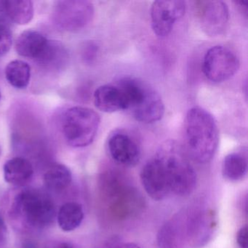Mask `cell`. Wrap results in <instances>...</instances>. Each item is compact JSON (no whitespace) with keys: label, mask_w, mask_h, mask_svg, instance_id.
Instances as JSON below:
<instances>
[{"label":"cell","mask_w":248,"mask_h":248,"mask_svg":"<svg viewBox=\"0 0 248 248\" xmlns=\"http://www.w3.org/2000/svg\"><path fill=\"white\" fill-rule=\"evenodd\" d=\"M15 47L21 57L34 59L42 64H49L56 61L61 51L59 45L35 30L21 33L17 38Z\"/></svg>","instance_id":"8992f818"},{"label":"cell","mask_w":248,"mask_h":248,"mask_svg":"<svg viewBox=\"0 0 248 248\" xmlns=\"http://www.w3.org/2000/svg\"><path fill=\"white\" fill-rule=\"evenodd\" d=\"M239 60L228 47L216 46L207 50L202 62L204 76L213 82H223L239 70Z\"/></svg>","instance_id":"52a82bcc"},{"label":"cell","mask_w":248,"mask_h":248,"mask_svg":"<svg viewBox=\"0 0 248 248\" xmlns=\"http://www.w3.org/2000/svg\"><path fill=\"white\" fill-rule=\"evenodd\" d=\"M7 236V226L5 220L0 213V245L5 241Z\"/></svg>","instance_id":"603a6c76"},{"label":"cell","mask_w":248,"mask_h":248,"mask_svg":"<svg viewBox=\"0 0 248 248\" xmlns=\"http://www.w3.org/2000/svg\"><path fill=\"white\" fill-rule=\"evenodd\" d=\"M0 99H1V92H0Z\"/></svg>","instance_id":"484cf974"},{"label":"cell","mask_w":248,"mask_h":248,"mask_svg":"<svg viewBox=\"0 0 248 248\" xmlns=\"http://www.w3.org/2000/svg\"><path fill=\"white\" fill-rule=\"evenodd\" d=\"M75 248L72 244L69 243V242H62V243L56 245L55 248Z\"/></svg>","instance_id":"cb8c5ba5"},{"label":"cell","mask_w":248,"mask_h":248,"mask_svg":"<svg viewBox=\"0 0 248 248\" xmlns=\"http://www.w3.org/2000/svg\"><path fill=\"white\" fill-rule=\"evenodd\" d=\"M186 5L184 1H155L151 8V22L154 33L157 37L169 35L175 23L185 15Z\"/></svg>","instance_id":"ba28073f"},{"label":"cell","mask_w":248,"mask_h":248,"mask_svg":"<svg viewBox=\"0 0 248 248\" xmlns=\"http://www.w3.org/2000/svg\"><path fill=\"white\" fill-rule=\"evenodd\" d=\"M156 155L165 167L171 192L180 196L191 194L197 185V173L182 148L175 142H166Z\"/></svg>","instance_id":"277c9868"},{"label":"cell","mask_w":248,"mask_h":248,"mask_svg":"<svg viewBox=\"0 0 248 248\" xmlns=\"http://www.w3.org/2000/svg\"><path fill=\"white\" fill-rule=\"evenodd\" d=\"M22 248H37L34 243L31 241H26L23 243Z\"/></svg>","instance_id":"d4e9b609"},{"label":"cell","mask_w":248,"mask_h":248,"mask_svg":"<svg viewBox=\"0 0 248 248\" xmlns=\"http://www.w3.org/2000/svg\"><path fill=\"white\" fill-rule=\"evenodd\" d=\"M13 45L12 31L8 24L0 18V56L7 54Z\"/></svg>","instance_id":"ffe728a7"},{"label":"cell","mask_w":248,"mask_h":248,"mask_svg":"<svg viewBox=\"0 0 248 248\" xmlns=\"http://www.w3.org/2000/svg\"><path fill=\"white\" fill-rule=\"evenodd\" d=\"M248 226L241 228L236 234V242L239 248H248Z\"/></svg>","instance_id":"44dd1931"},{"label":"cell","mask_w":248,"mask_h":248,"mask_svg":"<svg viewBox=\"0 0 248 248\" xmlns=\"http://www.w3.org/2000/svg\"><path fill=\"white\" fill-rule=\"evenodd\" d=\"M95 107L105 113L126 111V101L123 90L117 83L98 87L93 95Z\"/></svg>","instance_id":"4fadbf2b"},{"label":"cell","mask_w":248,"mask_h":248,"mask_svg":"<svg viewBox=\"0 0 248 248\" xmlns=\"http://www.w3.org/2000/svg\"><path fill=\"white\" fill-rule=\"evenodd\" d=\"M186 141L188 155L199 163H207L217 152L219 130L210 112L194 107L187 112L185 121Z\"/></svg>","instance_id":"6da1fadb"},{"label":"cell","mask_w":248,"mask_h":248,"mask_svg":"<svg viewBox=\"0 0 248 248\" xmlns=\"http://www.w3.org/2000/svg\"><path fill=\"white\" fill-rule=\"evenodd\" d=\"M94 8L88 1L58 2L54 11L55 20L62 28L76 31L86 27L93 17Z\"/></svg>","instance_id":"9c48e42d"},{"label":"cell","mask_w":248,"mask_h":248,"mask_svg":"<svg viewBox=\"0 0 248 248\" xmlns=\"http://www.w3.org/2000/svg\"><path fill=\"white\" fill-rule=\"evenodd\" d=\"M84 219L82 206L75 202L65 203L61 207L57 215L59 227L63 232H70L78 229Z\"/></svg>","instance_id":"e0dca14e"},{"label":"cell","mask_w":248,"mask_h":248,"mask_svg":"<svg viewBox=\"0 0 248 248\" xmlns=\"http://www.w3.org/2000/svg\"><path fill=\"white\" fill-rule=\"evenodd\" d=\"M3 172L4 178L8 184L14 186L24 187L32 179L34 168L28 159L16 156L5 162Z\"/></svg>","instance_id":"5bb4252c"},{"label":"cell","mask_w":248,"mask_h":248,"mask_svg":"<svg viewBox=\"0 0 248 248\" xmlns=\"http://www.w3.org/2000/svg\"><path fill=\"white\" fill-rule=\"evenodd\" d=\"M101 119L96 111L83 107L66 110L62 120V133L66 143L75 148L86 147L93 143Z\"/></svg>","instance_id":"5b68a950"},{"label":"cell","mask_w":248,"mask_h":248,"mask_svg":"<svg viewBox=\"0 0 248 248\" xmlns=\"http://www.w3.org/2000/svg\"><path fill=\"white\" fill-rule=\"evenodd\" d=\"M124 93L126 111L142 123L159 121L165 114V105L159 94L149 84L134 78H123L117 82Z\"/></svg>","instance_id":"7a4b0ae2"},{"label":"cell","mask_w":248,"mask_h":248,"mask_svg":"<svg viewBox=\"0 0 248 248\" xmlns=\"http://www.w3.org/2000/svg\"><path fill=\"white\" fill-rule=\"evenodd\" d=\"M1 3L8 18L18 25H27L34 18V4L30 0H8Z\"/></svg>","instance_id":"2e32d148"},{"label":"cell","mask_w":248,"mask_h":248,"mask_svg":"<svg viewBox=\"0 0 248 248\" xmlns=\"http://www.w3.org/2000/svg\"><path fill=\"white\" fill-rule=\"evenodd\" d=\"M54 203L46 193L36 188H25L14 197L11 209L12 218L26 227L42 229L53 222Z\"/></svg>","instance_id":"3957f363"},{"label":"cell","mask_w":248,"mask_h":248,"mask_svg":"<svg viewBox=\"0 0 248 248\" xmlns=\"http://www.w3.org/2000/svg\"><path fill=\"white\" fill-rule=\"evenodd\" d=\"M72 174L69 168L63 164L51 165L44 174L45 185L53 191H62L72 182Z\"/></svg>","instance_id":"d6986e66"},{"label":"cell","mask_w":248,"mask_h":248,"mask_svg":"<svg viewBox=\"0 0 248 248\" xmlns=\"http://www.w3.org/2000/svg\"><path fill=\"white\" fill-rule=\"evenodd\" d=\"M96 248H141L134 243H115L104 245Z\"/></svg>","instance_id":"7402d4cb"},{"label":"cell","mask_w":248,"mask_h":248,"mask_svg":"<svg viewBox=\"0 0 248 248\" xmlns=\"http://www.w3.org/2000/svg\"><path fill=\"white\" fill-rule=\"evenodd\" d=\"M248 168V152L245 148L232 152L224 158L222 164V174L228 181H240L246 176Z\"/></svg>","instance_id":"9a60e30c"},{"label":"cell","mask_w":248,"mask_h":248,"mask_svg":"<svg viewBox=\"0 0 248 248\" xmlns=\"http://www.w3.org/2000/svg\"><path fill=\"white\" fill-rule=\"evenodd\" d=\"M140 181L148 195L156 201L164 200L171 192L165 167L156 155L142 168Z\"/></svg>","instance_id":"8fae6325"},{"label":"cell","mask_w":248,"mask_h":248,"mask_svg":"<svg viewBox=\"0 0 248 248\" xmlns=\"http://www.w3.org/2000/svg\"><path fill=\"white\" fill-rule=\"evenodd\" d=\"M107 148L111 157L120 165L133 167L140 161V146L136 139L124 130H115L110 135Z\"/></svg>","instance_id":"7c38bea8"},{"label":"cell","mask_w":248,"mask_h":248,"mask_svg":"<svg viewBox=\"0 0 248 248\" xmlns=\"http://www.w3.org/2000/svg\"><path fill=\"white\" fill-rule=\"evenodd\" d=\"M31 66L27 62L14 60L5 67V75L8 83L17 89H25L31 79Z\"/></svg>","instance_id":"ac0fdd59"},{"label":"cell","mask_w":248,"mask_h":248,"mask_svg":"<svg viewBox=\"0 0 248 248\" xmlns=\"http://www.w3.org/2000/svg\"><path fill=\"white\" fill-rule=\"evenodd\" d=\"M197 16L202 30L210 37H217L224 32L229 20L226 2L220 0L197 2Z\"/></svg>","instance_id":"30bf717a"}]
</instances>
